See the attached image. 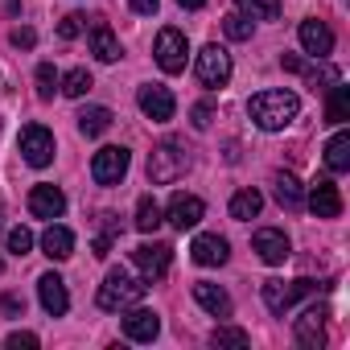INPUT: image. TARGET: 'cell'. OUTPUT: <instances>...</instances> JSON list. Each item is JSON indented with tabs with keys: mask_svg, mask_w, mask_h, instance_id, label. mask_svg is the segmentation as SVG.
Returning <instances> with one entry per match:
<instances>
[{
	"mask_svg": "<svg viewBox=\"0 0 350 350\" xmlns=\"http://www.w3.org/2000/svg\"><path fill=\"white\" fill-rule=\"evenodd\" d=\"M297 111H301V99H297L293 91H260V95H252V103H247V116H252L256 128H264V132L288 128V124L297 120Z\"/></svg>",
	"mask_w": 350,
	"mask_h": 350,
	"instance_id": "1",
	"label": "cell"
},
{
	"mask_svg": "<svg viewBox=\"0 0 350 350\" xmlns=\"http://www.w3.org/2000/svg\"><path fill=\"white\" fill-rule=\"evenodd\" d=\"M144 293H148V284L144 280H136L132 272H124V268H111L107 276H103V284H99V309H107V313H120V309H132V305H140L144 301Z\"/></svg>",
	"mask_w": 350,
	"mask_h": 350,
	"instance_id": "2",
	"label": "cell"
},
{
	"mask_svg": "<svg viewBox=\"0 0 350 350\" xmlns=\"http://www.w3.org/2000/svg\"><path fill=\"white\" fill-rule=\"evenodd\" d=\"M186 165H190V157L182 152L178 140H161V144L148 152V182L169 186V182H178L182 173H186Z\"/></svg>",
	"mask_w": 350,
	"mask_h": 350,
	"instance_id": "3",
	"label": "cell"
},
{
	"mask_svg": "<svg viewBox=\"0 0 350 350\" xmlns=\"http://www.w3.org/2000/svg\"><path fill=\"white\" fill-rule=\"evenodd\" d=\"M313 288H317L313 280H264V284H260V293H264V305H268L276 317H284V313H288V309H293L301 297H309Z\"/></svg>",
	"mask_w": 350,
	"mask_h": 350,
	"instance_id": "4",
	"label": "cell"
},
{
	"mask_svg": "<svg viewBox=\"0 0 350 350\" xmlns=\"http://www.w3.org/2000/svg\"><path fill=\"white\" fill-rule=\"evenodd\" d=\"M152 54H157V66L165 70V75H182L186 70V54H190V42H186V33L182 29H161L157 33V46H152Z\"/></svg>",
	"mask_w": 350,
	"mask_h": 350,
	"instance_id": "5",
	"label": "cell"
},
{
	"mask_svg": "<svg viewBox=\"0 0 350 350\" xmlns=\"http://www.w3.org/2000/svg\"><path fill=\"white\" fill-rule=\"evenodd\" d=\"M128 165H132L128 148L107 144V148H99V152L91 157V178H95L99 186H120V182H124V173H128Z\"/></svg>",
	"mask_w": 350,
	"mask_h": 350,
	"instance_id": "6",
	"label": "cell"
},
{
	"mask_svg": "<svg viewBox=\"0 0 350 350\" xmlns=\"http://www.w3.org/2000/svg\"><path fill=\"white\" fill-rule=\"evenodd\" d=\"M17 148H21V157H25L33 169H46V165L54 161V132L42 128V124H25L21 136H17Z\"/></svg>",
	"mask_w": 350,
	"mask_h": 350,
	"instance_id": "7",
	"label": "cell"
},
{
	"mask_svg": "<svg viewBox=\"0 0 350 350\" xmlns=\"http://www.w3.org/2000/svg\"><path fill=\"white\" fill-rule=\"evenodd\" d=\"M198 83L202 87H211V91H219V87H227L231 83V54L223 50V46H206L202 54H198Z\"/></svg>",
	"mask_w": 350,
	"mask_h": 350,
	"instance_id": "8",
	"label": "cell"
},
{
	"mask_svg": "<svg viewBox=\"0 0 350 350\" xmlns=\"http://www.w3.org/2000/svg\"><path fill=\"white\" fill-rule=\"evenodd\" d=\"M132 264L144 272V280L152 284V280H161L165 272H169V264H173V247L169 243H140L136 252H132Z\"/></svg>",
	"mask_w": 350,
	"mask_h": 350,
	"instance_id": "9",
	"label": "cell"
},
{
	"mask_svg": "<svg viewBox=\"0 0 350 350\" xmlns=\"http://www.w3.org/2000/svg\"><path fill=\"white\" fill-rule=\"evenodd\" d=\"M136 103H140V111H144L152 124H165V120H173V111H178V103H173L169 87H161V83H148V87H140Z\"/></svg>",
	"mask_w": 350,
	"mask_h": 350,
	"instance_id": "10",
	"label": "cell"
},
{
	"mask_svg": "<svg viewBox=\"0 0 350 350\" xmlns=\"http://www.w3.org/2000/svg\"><path fill=\"white\" fill-rule=\"evenodd\" d=\"M202 215H206V206H202V198H194V194H173V198H169V211H165V219L178 227V231L198 227Z\"/></svg>",
	"mask_w": 350,
	"mask_h": 350,
	"instance_id": "11",
	"label": "cell"
},
{
	"mask_svg": "<svg viewBox=\"0 0 350 350\" xmlns=\"http://www.w3.org/2000/svg\"><path fill=\"white\" fill-rule=\"evenodd\" d=\"M252 247L260 252V260H264V264H284V260L293 256L288 235H284V231H276V227H260V231H256V239H252Z\"/></svg>",
	"mask_w": 350,
	"mask_h": 350,
	"instance_id": "12",
	"label": "cell"
},
{
	"mask_svg": "<svg viewBox=\"0 0 350 350\" xmlns=\"http://www.w3.org/2000/svg\"><path fill=\"white\" fill-rule=\"evenodd\" d=\"M309 211H313L317 219H338V215H342V194H338V186H334L329 178H317V182L309 186Z\"/></svg>",
	"mask_w": 350,
	"mask_h": 350,
	"instance_id": "13",
	"label": "cell"
},
{
	"mask_svg": "<svg viewBox=\"0 0 350 350\" xmlns=\"http://www.w3.org/2000/svg\"><path fill=\"white\" fill-rule=\"evenodd\" d=\"M190 256H194V264H202V268H219V264L231 260V243H227L223 235H198V239L190 243Z\"/></svg>",
	"mask_w": 350,
	"mask_h": 350,
	"instance_id": "14",
	"label": "cell"
},
{
	"mask_svg": "<svg viewBox=\"0 0 350 350\" xmlns=\"http://www.w3.org/2000/svg\"><path fill=\"white\" fill-rule=\"evenodd\" d=\"M297 38L305 46V54H313V58H329V50H334V29L325 21H301Z\"/></svg>",
	"mask_w": 350,
	"mask_h": 350,
	"instance_id": "15",
	"label": "cell"
},
{
	"mask_svg": "<svg viewBox=\"0 0 350 350\" xmlns=\"http://www.w3.org/2000/svg\"><path fill=\"white\" fill-rule=\"evenodd\" d=\"M38 297H42V309H46L50 317H62V313L70 309V293H66L62 276H54V272H46V276L38 280Z\"/></svg>",
	"mask_w": 350,
	"mask_h": 350,
	"instance_id": "16",
	"label": "cell"
},
{
	"mask_svg": "<svg viewBox=\"0 0 350 350\" xmlns=\"http://www.w3.org/2000/svg\"><path fill=\"white\" fill-rule=\"evenodd\" d=\"M29 211H33V219H62V211H66V194H62L58 186H33V194H29Z\"/></svg>",
	"mask_w": 350,
	"mask_h": 350,
	"instance_id": "17",
	"label": "cell"
},
{
	"mask_svg": "<svg viewBox=\"0 0 350 350\" xmlns=\"http://www.w3.org/2000/svg\"><path fill=\"white\" fill-rule=\"evenodd\" d=\"M293 334H297V342H301L305 350H317V346L325 342V309H305V313L297 317Z\"/></svg>",
	"mask_w": 350,
	"mask_h": 350,
	"instance_id": "18",
	"label": "cell"
},
{
	"mask_svg": "<svg viewBox=\"0 0 350 350\" xmlns=\"http://www.w3.org/2000/svg\"><path fill=\"white\" fill-rule=\"evenodd\" d=\"M124 334H128L132 342H152V338L161 334V317H157L152 309H136V305H132V313L124 317Z\"/></svg>",
	"mask_w": 350,
	"mask_h": 350,
	"instance_id": "19",
	"label": "cell"
},
{
	"mask_svg": "<svg viewBox=\"0 0 350 350\" xmlns=\"http://www.w3.org/2000/svg\"><path fill=\"white\" fill-rule=\"evenodd\" d=\"M194 301H198L206 313H215V317H231V297H227V288H219V284H211V280H198V284H194Z\"/></svg>",
	"mask_w": 350,
	"mask_h": 350,
	"instance_id": "20",
	"label": "cell"
},
{
	"mask_svg": "<svg viewBox=\"0 0 350 350\" xmlns=\"http://www.w3.org/2000/svg\"><path fill=\"white\" fill-rule=\"evenodd\" d=\"M42 247H46V256H50V260H70V256H75V231H70V227L50 223V227H46V235H42Z\"/></svg>",
	"mask_w": 350,
	"mask_h": 350,
	"instance_id": "21",
	"label": "cell"
},
{
	"mask_svg": "<svg viewBox=\"0 0 350 350\" xmlns=\"http://www.w3.org/2000/svg\"><path fill=\"white\" fill-rule=\"evenodd\" d=\"M91 54H95L99 62H116V58H120V38L111 33L107 21H95V25H91Z\"/></svg>",
	"mask_w": 350,
	"mask_h": 350,
	"instance_id": "22",
	"label": "cell"
},
{
	"mask_svg": "<svg viewBox=\"0 0 350 350\" xmlns=\"http://www.w3.org/2000/svg\"><path fill=\"white\" fill-rule=\"evenodd\" d=\"M280 66L293 70V75H305L313 87H317V83H338V70H334V66H313V62H305V58H297V54H280Z\"/></svg>",
	"mask_w": 350,
	"mask_h": 350,
	"instance_id": "23",
	"label": "cell"
},
{
	"mask_svg": "<svg viewBox=\"0 0 350 350\" xmlns=\"http://www.w3.org/2000/svg\"><path fill=\"white\" fill-rule=\"evenodd\" d=\"M325 120H329V124H338V128H342V124L350 120V87H346L342 79H338V83H329V99H325Z\"/></svg>",
	"mask_w": 350,
	"mask_h": 350,
	"instance_id": "24",
	"label": "cell"
},
{
	"mask_svg": "<svg viewBox=\"0 0 350 350\" xmlns=\"http://www.w3.org/2000/svg\"><path fill=\"white\" fill-rule=\"evenodd\" d=\"M325 169H329V173H346V169H350V136H346L342 128L325 140Z\"/></svg>",
	"mask_w": 350,
	"mask_h": 350,
	"instance_id": "25",
	"label": "cell"
},
{
	"mask_svg": "<svg viewBox=\"0 0 350 350\" xmlns=\"http://www.w3.org/2000/svg\"><path fill=\"white\" fill-rule=\"evenodd\" d=\"M272 194H276V202H280L284 211H301V202H305L301 182L293 178V173H276V178H272Z\"/></svg>",
	"mask_w": 350,
	"mask_h": 350,
	"instance_id": "26",
	"label": "cell"
},
{
	"mask_svg": "<svg viewBox=\"0 0 350 350\" xmlns=\"http://www.w3.org/2000/svg\"><path fill=\"white\" fill-rule=\"evenodd\" d=\"M260 211H264L260 190H239V194L231 198V219H235V223H252Z\"/></svg>",
	"mask_w": 350,
	"mask_h": 350,
	"instance_id": "27",
	"label": "cell"
},
{
	"mask_svg": "<svg viewBox=\"0 0 350 350\" xmlns=\"http://www.w3.org/2000/svg\"><path fill=\"white\" fill-rule=\"evenodd\" d=\"M111 120H116V116H111L107 107H83V111H79V132H83V136H103V132L111 128Z\"/></svg>",
	"mask_w": 350,
	"mask_h": 350,
	"instance_id": "28",
	"label": "cell"
},
{
	"mask_svg": "<svg viewBox=\"0 0 350 350\" xmlns=\"http://www.w3.org/2000/svg\"><path fill=\"white\" fill-rule=\"evenodd\" d=\"M161 223H165V211L157 206V198H152V194H144V198L136 202V231L152 235V231H157Z\"/></svg>",
	"mask_w": 350,
	"mask_h": 350,
	"instance_id": "29",
	"label": "cell"
},
{
	"mask_svg": "<svg viewBox=\"0 0 350 350\" xmlns=\"http://www.w3.org/2000/svg\"><path fill=\"white\" fill-rule=\"evenodd\" d=\"M239 13L247 21H276L280 17V0H239Z\"/></svg>",
	"mask_w": 350,
	"mask_h": 350,
	"instance_id": "30",
	"label": "cell"
},
{
	"mask_svg": "<svg viewBox=\"0 0 350 350\" xmlns=\"http://www.w3.org/2000/svg\"><path fill=\"white\" fill-rule=\"evenodd\" d=\"M58 87H62V95H66V99H83V95L91 91V75H87L83 66H75V70H70Z\"/></svg>",
	"mask_w": 350,
	"mask_h": 350,
	"instance_id": "31",
	"label": "cell"
},
{
	"mask_svg": "<svg viewBox=\"0 0 350 350\" xmlns=\"http://www.w3.org/2000/svg\"><path fill=\"white\" fill-rule=\"evenodd\" d=\"M223 33H227L231 42H247V38H252V21H247L243 13H227V17H223Z\"/></svg>",
	"mask_w": 350,
	"mask_h": 350,
	"instance_id": "32",
	"label": "cell"
},
{
	"mask_svg": "<svg viewBox=\"0 0 350 350\" xmlns=\"http://www.w3.org/2000/svg\"><path fill=\"white\" fill-rule=\"evenodd\" d=\"M58 70H54V62H42L38 66V99H54V91H58Z\"/></svg>",
	"mask_w": 350,
	"mask_h": 350,
	"instance_id": "33",
	"label": "cell"
},
{
	"mask_svg": "<svg viewBox=\"0 0 350 350\" xmlns=\"http://www.w3.org/2000/svg\"><path fill=\"white\" fill-rule=\"evenodd\" d=\"M211 342H215V346H247L252 338H247V329H235V325H219V329L211 334Z\"/></svg>",
	"mask_w": 350,
	"mask_h": 350,
	"instance_id": "34",
	"label": "cell"
},
{
	"mask_svg": "<svg viewBox=\"0 0 350 350\" xmlns=\"http://www.w3.org/2000/svg\"><path fill=\"white\" fill-rule=\"evenodd\" d=\"M33 247V231L29 227H13L9 231V256H29Z\"/></svg>",
	"mask_w": 350,
	"mask_h": 350,
	"instance_id": "35",
	"label": "cell"
},
{
	"mask_svg": "<svg viewBox=\"0 0 350 350\" xmlns=\"http://www.w3.org/2000/svg\"><path fill=\"white\" fill-rule=\"evenodd\" d=\"M79 33H83V17H79V13L62 17V25H58V38H62V42H75Z\"/></svg>",
	"mask_w": 350,
	"mask_h": 350,
	"instance_id": "36",
	"label": "cell"
},
{
	"mask_svg": "<svg viewBox=\"0 0 350 350\" xmlns=\"http://www.w3.org/2000/svg\"><path fill=\"white\" fill-rule=\"evenodd\" d=\"M190 116H194V128H198V132H206V128L215 124V107H211V103H194Z\"/></svg>",
	"mask_w": 350,
	"mask_h": 350,
	"instance_id": "37",
	"label": "cell"
},
{
	"mask_svg": "<svg viewBox=\"0 0 350 350\" xmlns=\"http://www.w3.org/2000/svg\"><path fill=\"white\" fill-rule=\"evenodd\" d=\"M0 309H5L9 317H21L25 313V297L21 293H5V297H0Z\"/></svg>",
	"mask_w": 350,
	"mask_h": 350,
	"instance_id": "38",
	"label": "cell"
},
{
	"mask_svg": "<svg viewBox=\"0 0 350 350\" xmlns=\"http://www.w3.org/2000/svg\"><path fill=\"white\" fill-rule=\"evenodd\" d=\"M33 42H38L33 29H13V46H17V50H33Z\"/></svg>",
	"mask_w": 350,
	"mask_h": 350,
	"instance_id": "39",
	"label": "cell"
},
{
	"mask_svg": "<svg viewBox=\"0 0 350 350\" xmlns=\"http://www.w3.org/2000/svg\"><path fill=\"white\" fill-rule=\"evenodd\" d=\"M9 346H13V350H21V346H38V334L17 329V334H9Z\"/></svg>",
	"mask_w": 350,
	"mask_h": 350,
	"instance_id": "40",
	"label": "cell"
},
{
	"mask_svg": "<svg viewBox=\"0 0 350 350\" xmlns=\"http://www.w3.org/2000/svg\"><path fill=\"white\" fill-rule=\"evenodd\" d=\"M128 5H132L136 13H144V17H152V13H157V5H161V0H128Z\"/></svg>",
	"mask_w": 350,
	"mask_h": 350,
	"instance_id": "41",
	"label": "cell"
},
{
	"mask_svg": "<svg viewBox=\"0 0 350 350\" xmlns=\"http://www.w3.org/2000/svg\"><path fill=\"white\" fill-rule=\"evenodd\" d=\"M178 5H182V9H202L206 0H178Z\"/></svg>",
	"mask_w": 350,
	"mask_h": 350,
	"instance_id": "42",
	"label": "cell"
}]
</instances>
